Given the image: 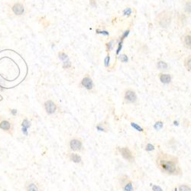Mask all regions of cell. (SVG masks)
<instances>
[{"instance_id":"cell-32","label":"cell","mask_w":191,"mask_h":191,"mask_svg":"<svg viewBox=\"0 0 191 191\" xmlns=\"http://www.w3.org/2000/svg\"><path fill=\"white\" fill-rule=\"evenodd\" d=\"M113 41H109V43L106 44V46H107V50L108 51H110L111 49H112V48H113Z\"/></svg>"},{"instance_id":"cell-36","label":"cell","mask_w":191,"mask_h":191,"mask_svg":"<svg viewBox=\"0 0 191 191\" xmlns=\"http://www.w3.org/2000/svg\"><path fill=\"white\" fill-rule=\"evenodd\" d=\"M173 125H177H177H179V122H177V121H173Z\"/></svg>"},{"instance_id":"cell-11","label":"cell","mask_w":191,"mask_h":191,"mask_svg":"<svg viewBox=\"0 0 191 191\" xmlns=\"http://www.w3.org/2000/svg\"><path fill=\"white\" fill-rule=\"evenodd\" d=\"M25 5L21 2H15L12 6V11L17 16H21L25 13Z\"/></svg>"},{"instance_id":"cell-33","label":"cell","mask_w":191,"mask_h":191,"mask_svg":"<svg viewBox=\"0 0 191 191\" xmlns=\"http://www.w3.org/2000/svg\"><path fill=\"white\" fill-rule=\"evenodd\" d=\"M90 5L93 8L97 7V0H90Z\"/></svg>"},{"instance_id":"cell-10","label":"cell","mask_w":191,"mask_h":191,"mask_svg":"<svg viewBox=\"0 0 191 191\" xmlns=\"http://www.w3.org/2000/svg\"><path fill=\"white\" fill-rule=\"evenodd\" d=\"M0 129L7 133L12 135L13 125L9 120L7 119H2L0 120Z\"/></svg>"},{"instance_id":"cell-14","label":"cell","mask_w":191,"mask_h":191,"mask_svg":"<svg viewBox=\"0 0 191 191\" xmlns=\"http://www.w3.org/2000/svg\"><path fill=\"white\" fill-rule=\"evenodd\" d=\"M158 78L162 84H168L171 81V76L169 74H164V73H160L158 74Z\"/></svg>"},{"instance_id":"cell-31","label":"cell","mask_w":191,"mask_h":191,"mask_svg":"<svg viewBox=\"0 0 191 191\" xmlns=\"http://www.w3.org/2000/svg\"><path fill=\"white\" fill-rule=\"evenodd\" d=\"M109 61H110V57H109V55L108 54L107 56H106V59H105V66L106 67V68H108V67L109 66Z\"/></svg>"},{"instance_id":"cell-26","label":"cell","mask_w":191,"mask_h":191,"mask_svg":"<svg viewBox=\"0 0 191 191\" xmlns=\"http://www.w3.org/2000/svg\"><path fill=\"white\" fill-rule=\"evenodd\" d=\"M132 9L131 8H129V7H128V8H126L125 9H124V11H123V15L127 17L130 16L131 15H132Z\"/></svg>"},{"instance_id":"cell-22","label":"cell","mask_w":191,"mask_h":191,"mask_svg":"<svg viewBox=\"0 0 191 191\" xmlns=\"http://www.w3.org/2000/svg\"><path fill=\"white\" fill-rule=\"evenodd\" d=\"M31 121H29L27 118H25L23 119L22 122H21V128H25L26 129H28L29 128H31Z\"/></svg>"},{"instance_id":"cell-27","label":"cell","mask_w":191,"mask_h":191,"mask_svg":"<svg viewBox=\"0 0 191 191\" xmlns=\"http://www.w3.org/2000/svg\"><path fill=\"white\" fill-rule=\"evenodd\" d=\"M71 65H72V64L70 61V60L63 62V68H64V69H68V68H71Z\"/></svg>"},{"instance_id":"cell-35","label":"cell","mask_w":191,"mask_h":191,"mask_svg":"<svg viewBox=\"0 0 191 191\" xmlns=\"http://www.w3.org/2000/svg\"><path fill=\"white\" fill-rule=\"evenodd\" d=\"M171 191H178V189H177V186H173V189H171Z\"/></svg>"},{"instance_id":"cell-23","label":"cell","mask_w":191,"mask_h":191,"mask_svg":"<svg viewBox=\"0 0 191 191\" xmlns=\"http://www.w3.org/2000/svg\"><path fill=\"white\" fill-rule=\"evenodd\" d=\"M163 127H164V122L162 121L159 120L154 124V129L156 131H160L163 129Z\"/></svg>"},{"instance_id":"cell-4","label":"cell","mask_w":191,"mask_h":191,"mask_svg":"<svg viewBox=\"0 0 191 191\" xmlns=\"http://www.w3.org/2000/svg\"><path fill=\"white\" fill-rule=\"evenodd\" d=\"M119 183L121 189L123 191H135V185L133 180L125 174L121 175L119 177Z\"/></svg>"},{"instance_id":"cell-24","label":"cell","mask_w":191,"mask_h":191,"mask_svg":"<svg viewBox=\"0 0 191 191\" xmlns=\"http://www.w3.org/2000/svg\"><path fill=\"white\" fill-rule=\"evenodd\" d=\"M58 58H59V59L61 60V61H62L63 62H64V61H68V60H69L68 55L64 51H61V52H59V53H58Z\"/></svg>"},{"instance_id":"cell-20","label":"cell","mask_w":191,"mask_h":191,"mask_svg":"<svg viewBox=\"0 0 191 191\" xmlns=\"http://www.w3.org/2000/svg\"><path fill=\"white\" fill-rule=\"evenodd\" d=\"M183 64H184V67L186 68V69L189 72H190V69H191V58L190 55H189L188 57H186V59L183 61Z\"/></svg>"},{"instance_id":"cell-19","label":"cell","mask_w":191,"mask_h":191,"mask_svg":"<svg viewBox=\"0 0 191 191\" xmlns=\"http://www.w3.org/2000/svg\"><path fill=\"white\" fill-rule=\"evenodd\" d=\"M178 191H191L190 185L188 183H181L177 186Z\"/></svg>"},{"instance_id":"cell-18","label":"cell","mask_w":191,"mask_h":191,"mask_svg":"<svg viewBox=\"0 0 191 191\" xmlns=\"http://www.w3.org/2000/svg\"><path fill=\"white\" fill-rule=\"evenodd\" d=\"M191 2L190 0H186L184 2V12L186 15H190L191 13Z\"/></svg>"},{"instance_id":"cell-15","label":"cell","mask_w":191,"mask_h":191,"mask_svg":"<svg viewBox=\"0 0 191 191\" xmlns=\"http://www.w3.org/2000/svg\"><path fill=\"white\" fill-rule=\"evenodd\" d=\"M183 43L186 48L189 49V50L191 48V35L189 31H187L183 36Z\"/></svg>"},{"instance_id":"cell-7","label":"cell","mask_w":191,"mask_h":191,"mask_svg":"<svg viewBox=\"0 0 191 191\" xmlns=\"http://www.w3.org/2000/svg\"><path fill=\"white\" fill-rule=\"evenodd\" d=\"M124 101L125 103H129V104H134L136 103L138 101V96L135 90H131V89L125 90L124 93Z\"/></svg>"},{"instance_id":"cell-8","label":"cell","mask_w":191,"mask_h":191,"mask_svg":"<svg viewBox=\"0 0 191 191\" xmlns=\"http://www.w3.org/2000/svg\"><path fill=\"white\" fill-rule=\"evenodd\" d=\"M66 157L68 159V161L77 164V165L84 166V161H83L82 157L78 153L68 151L66 154Z\"/></svg>"},{"instance_id":"cell-1","label":"cell","mask_w":191,"mask_h":191,"mask_svg":"<svg viewBox=\"0 0 191 191\" xmlns=\"http://www.w3.org/2000/svg\"><path fill=\"white\" fill-rule=\"evenodd\" d=\"M154 162L157 168L168 176L180 177L183 174L179 158L163 151H157L154 157Z\"/></svg>"},{"instance_id":"cell-34","label":"cell","mask_w":191,"mask_h":191,"mask_svg":"<svg viewBox=\"0 0 191 191\" xmlns=\"http://www.w3.org/2000/svg\"><path fill=\"white\" fill-rule=\"evenodd\" d=\"M17 113H18V111H17V109H11V114L12 115V116H16Z\"/></svg>"},{"instance_id":"cell-21","label":"cell","mask_w":191,"mask_h":191,"mask_svg":"<svg viewBox=\"0 0 191 191\" xmlns=\"http://www.w3.org/2000/svg\"><path fill=\"white\" fill-rule=\"evenodd\" d=\"M145 150L147 152H152V151H154V150H155V146H154V145L152 144V143L148 142L146 143V145H145Z\"/></svg>"},{"instance_id":"cell-9","label":"cell","mask_w":191,"mask_h":191,"mask_svg":"<svg viewBox=\"0 0 191 191\" xmlns=\"http://www.w3.org/2000/svg\"><path fill=\"white\" fill-rule=\"evenodd\" d=\"M44 107L45 112L49 116H52V115L55 114L58 110V106L56 103L51 100H46L44 103Z\"/></svg>"},{"instance_id":"cell-28","label":"cell","mask_w":191,"mask_h":191,"mask_svg":"<svg viewBox=\"0 0 191 191\" xmlns=\"http://www.w3.org/2000/svg\"><path fill=\"white\" fill-rule=\"evenodd\" d=\"M120 61H121V62H122V63H127L128 62V61H129V59H128V57H127V55L121 54L120 55Z\"/></svg>"},{"instance_id":"cell-17","label":"cell","mask_w":191,"mask_h":191,"mask_svg":"<svg viewBox=\"0 0 191 191\" xmlns=\"http://www.w3.org/2000/svg\"><path fill=\"white\" fill-rule=\"evenodd\" d=\"M157 68L160 71H166L168 68V64L164 61H159L157 62Z\"/></svg>"},{"instance_id":"cell-2","label":"cell","mask_w":191,"mask_h":191,"mask_svg":"<svg viewBox=\"0 0 191 191\" xmlns=\"http://www.w3.org/2000/svg\"><path fill=\"white\" fill-rule=\"evenodd\" d=\"M173 19V12L168 10L161 12L155 18V24L161 28H167L170 27Z\"/></svg>"},{"instance_id":"cell-5","label":"cell","mask_w":191,"mask_h":191,"mask_svg":"<svg viewBox=\"0 0 191 191\" xmlns=\"http://www.w3.org/2000/svg\"><path fill=\"white\" fill-rule=\"evenodd\" d=\"M117 151L122 158L129 163H134L135 161V155L133 151L128 146L117 147Z\"/></svg>"},{"instance_id":"cell-6","label":"cell","mask_w":191,"mask_h":191,"mask_svg":"<svg viewBox=\"0 0 191 191\" xmlns=\"http://www.w3.org/2000/svg\"><path fill=\"white\" fill-rule=\"evenodd\" d=\"M25 191H44V186L38 180H29L26 181L25 184Z\"/></svg>"},{"instance_id":"cell-29","label":"cell","mask_w":191,"mask_h":191,"mask_svg":"<svg viewBox=\"0 0 191 191\" xmlns=\"http://www.w3.org/2000/svg\"><path fill=\"white\" fill-rule=\"evenodd\" d=\"M129 31H130V30H129V29H128V30H126L125 31V32L123 33V35H122V38H121V41H124V39L125 38L127 37V36L129 35Z\"/></svg>"},{"instance_id":"cell-3","label":"cell","mask_w":191,"mask_h":191,"mask_svg":"<svg viewBox=\"0 0 191 191\" xmlns=\"http://www.w3.org/2000/svg\"><path fill=\"white\" fill-rule=\"evenodd\" d=\"M68 148L72 152L84 153L85 152V146H84V140L79 136H74L71 138L68 141Z\"/></svg>"},{"instance_id":"cell-30","label":"cell","mask_w":191,"mask_h":191,"mask_svg":"<svg viewBox=\"0 0 191 191\" xmlns=\"http://www.w3.org/2000/svg\"><path fill=\"white\" fill-rule=\"evenodd\" d=\"M97 33H98V34H102V35H109V33L108 32V31H102V30H100V29H97Z\"/></svg>"},{"instance_id":"cell-16","label":"cell","mask_w":191,"mask_h":191,"mask_svg":"<svg viewBox=\"0 0 191 191\" xmlns=\"http://www.w3.org/2000/svg\"><path fill=\"white\" fill-rule=\"evenodd\" d=\"M130 124H131V126H132L134 129H135V130L138 131V132H141V133H144L145 135H146V131H145V129H144L143 127H141V125L135 123V122H131Z\"/></svg>"},{"instance_id":"cell-12","label":"cell","mask_w":191,"mask_h":191,"mask_svg":"<svg viewBox=\"0 0 191 191\" xmlns=\"http://www.w3.org/2000/svg\"><path fill=\"white\" fill-rule=\"evenodd\" d=\"M81 85H82L84 88L87 89V90H92L93 87H94V84H93V80H92V78L89 75H86L85 77L82 79V81H81Z\"/></svg>"},{"instance_id":"cell-13","label":"cell","mask_w":191,"mask_h":191,"mask_svg":"<svg viewBox=\"0 0 191 191\" xmlns=\"http://www.w3.org/2000/svg\"><path fill=\"white\" fill-rule=\"evenodd\" d=\"M96 129H97V130L99 131V132L106 133V132H108L109 131V123L107 122L106 119H105L103 122H100V123H98L96 125Z\"/></svg>"},{"instance_id":"cell-25","label":"cell","mask_w":191,"mask_h":191,"mask_svg":"<svg viewBox=\"0 0 191 191\" xmlns=\"http://www.w3.org/2000/svg\"><path fill=\"white\" fill-rule=\"evenodd\" d=\"M151 187L152 191H164V189H162L161 186H160L159 185L157 184H151Z\"/></svg>"}]
</instances>
